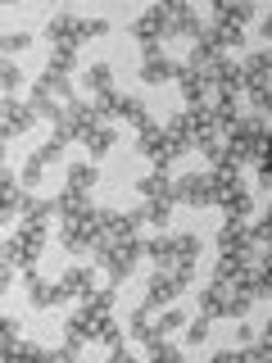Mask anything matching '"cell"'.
<instances>
[{"label":"cell","mask_w":272,"mask_h":363,"mask_svg":"<svg viewBox=\"0 0 272 363\" xmlns=\"http://www.w3.org/2000/svg\"><path fill=\"white\" fill-rule=\"evenodd\" d=\"M113 300H118V286H105V291L86 295V300L64 318V345H73L77 354H82L86 345H118L123 327L113 323Z\"/></svg>","instance_id":"cell-1"},{"label":"cell","mask_w":272,"mask_h":363,"mask_svg":"<svg viewBox=\"0 0 272 363\" xmlns=\"http://www.w3.org/2000/svg\"><path fill=\"white\" fill-rule=\"evenodd\" d=\"M209 23H200V14L181 0H164V5H150L141 18L132 23V37L141 41V50H164L168 37H186V41H200Z\"/></svg>","instance_id":"cell-2"},{"label":"cell","mask_w":272,"mask_h":363,"mask_svg":"<svg viewBox=\"0 0 272 363\" xmlns=\"http://www.w3.org/2000/svg\"><path fill=\"white\" fill-rule=\"evenodd\" d=\"M45 236H50V218H23V227L5 241V268H0V291L14 286V272L23 268H37L41 250H45Z\"/></svg>","instance_id":"cell-3"},{"label":"cell","mask_w":272,"mask_h":363,"mask_svg":"<svg viewBox=\"0 0 272 363\" xmlns=\"http://www.w3.org/2000/svg\"><path fill=\"white\" fill-rule=\"evenodd\" d=\"M254 18V0H218L209 14V28H204V45H213L218 55L227 50H241L245 41V23Z\"/></svg>","instance_id":"cell-4"},{"label":"cell","mask_w":272,"mask_h":363,"mask_svg":"<svg viewBox=\"0 0 272 363\" xmlns=\"http://www.w3.org/2000/svg\"><path fill=\"white\" fill-rule=\"evenodd\" d=\"M264 136H268V118H264V113H241L236 128L222 132V145H227V155H232V164L236 168H245V164L254 168L259 155H264Z\"/></svg>","instance_id":"cell-5"},{"label":"cell","mask_w":272,"mask_h":363,"mask_svg":"<svg viewBox=\"0 0 272 363\" xmlns=\"http://www.w3.org/2000/svg\"><path fill=\"white\" fill-rule=\"evenodd\" d=\"M145 255V241L141 236H128V241H100L91 250V264L100 272H109V286H123V281L136 272V259Z\"/></svg>","instance_id":"cell-6"},{"label":"cell","mask_w":272,"mask_h":363,"mask_svg":"<svg viewBox=\"0 0 272 363\" xmlns=\"http://www.w3.org/2000/svg\"><path fill=\"white\" fill-rule=\"evenodd\" d=\"M145 255L154 259V268H200V236L196 232H181V236L159 232L154 241H145Z\"/></svg>","instance_id":"cell-7"},{"label":"cell","mask_w":272,"mask_h":363,"mask_svg":"<svg viewBox=\"0 0 272 363\" xmlns=\"http://www.w3.org/2000/svg\"><path fill=\"white\" fill-rule=\"evenodd\" d=\"M136 155H145L154 168H173L181 155H191V145L181 141V136L168 128V123H164V128H159V123H150L145 132H136Z\"/></svg>","instance_id":"cell-8"},{"label":"cell","mask_w":272,"mask_h":363,"mask_svg":"<svg viewBox=\"0 0 272 363\" xmlns=\"http://www.w3.org/2000/svg\"><path fill=\"white\" fill-rule=\"evenodd\" d=\"M105 32H109V18H77V14H68V9L50 14V23H45L50 45H68V50H77V45L91 41V37H105Z\"/></svg>","instance_id":"cell-9"},{"label":"cell","mask_w":272,"mask_h":363,"mask_svg":"<svg viewBox=\"0 0 272 363\" xmlns=\"http://www.w3.org/2000/svg\"><path fill=\"white\" fill-rule=\"evenodd\" d=\"M196 286V268H159L154 277H150V286H145V300H141V309L145 313H159L164 304H173L181 291H191Z\"/></svg>","instance_id":"cell-10"},{"label":"cell","mask_w":272,"mask_h":363,"mask_svg":"<svg viewBox=\"0 0 272 363\" xmlns=\"http://www.w3.org/2000/svg\"><path fill=\"white\" fill-rule=\"evenodd\" d=\"M241 68H245V96L254 100V109L272 123V45L268 50H254Z\"/></svg>","instance_id":"cell-11"},{"label":"cell","mask_w":272,"mask_h":363,"mask_svg":"<svg viewBox=\"0 0 272 363\" xmlns=\"http://www.w3.org/2000/svg\"><path fill=\"white\" fill-rule=\"evenodd\" d=\"M96 105H100V113H105V118H123V123H132L136 132H145L150 128V109H145V100H136V96H128V91H105V96H96Z\"/></svg>","instance_id":"cell-12"},{"label":"cell","mask_w":272,"mask_h":363,"mask_svg":"<svg viewBox=\"0 0 272 363\" xmlns=\"http://www.w3.org/2000/svg\"><path fill=\"white\" fill-rule=\"evenodd\" d=\"M254 232L245 227V218H222V232H218V255H241V259H254Z\"/></svg>","instance_id":"cell-13"},{"label":"cell","mask_w":272,"mask_h":363,"mask_svg":"<svg viewBox=\"0 0 272 363\" xmlns=\"http://www.w3.org/2000/svg\"><path fill=\"white\" fill-rule=\"evenodd\" d=\"M32 123H37V109L23 105L18 96H5V105H0V136H5V141H14V136H23Z\"/></svg>","instance_id":"cell-14"},{"label":"cell","mask_w":272,"mask_h":363,"mask_svg":"<svg viewBox=\"0 0 272 363\" xmlns=\"http://www.w3.org/2000/svg\"><path fill=\"white\" fill-rule=\"evenodd\" d=\"M23 277H28V304L32 309H55V304L68 300L64 281H45V277H37V268H28Z\"/></svg>","instance_id":"cell-15"},{"label":"cell","mask_w":272,"mask_h":363,"mask_svg":"<svg viewBox=\"0 0 272 363\" xmlns=\"http://www.w3.org/2000/svg\"><path fill=\"white\" fill-rule=\"evenodd\" d=\"M177 86H181V100H186V109L209 105V100H213V91H209V73H200V68H191V64H181V68H177Z\"/></svg>","instance_id":"cell-16"},{"label":"cell","mask_w":272,"mask_h":363,"mask_svg":"<svg viewBox=\"0 0 272 363\" xmlns=\"http://www.w3.org/2000/svg\"><path fill=\"white\" fill-rule=\"evenodd\" d=\"M18 173H14V168H0V191H5V200H0V213H5V218H18V213H28V204H32V196H28V191H23L18 186Z\"/></svg>","instance_id":"cell-17"},{"label":"cell","mask_w":272,"mask_h":363,"mask_svg":"<svg viewBox=\"0 0 272 363\" xmlns=\"http://www.w3.org/2000/svg\"><path fill=\"white\" fill-rule=\"evenodd\" d=\"M177 68L164 50H141V82H150V86H164V82H173L177 77Z\"/></svg>","instance_id":"cell-18"},{"label":"cell","mask_w":272,"mask_h":363,"mask_svg":"<svg viewBox=\"0 0 272 363\" xmlns=\"http://www.w3.org/2000/svg\"><path fill=\"white\" fill-rule=\"evenodd\" d=\"M96 272H100L96 264H73V268H68L64 277H60L64 291H68V300H86V295H96L100 291L96 286Z\"/></svg>","instance_id":"cell-19"},{"label":"cell","mask_w":272,"mask_h":363,"mask_svg":"<svg viewBox=\"0 0 272 363\" xmlns=\"http://www.w3.org/2000/svg\"><path fill=\"white\" fill-rule=\"evenodd\" d=\"M64 150H68V145L60 141V136H50V141H45L41 150L32 155L28 164H23V186H32V182H41V173H45V168H50V164H55V159H60Z\"/></svg>","instance_id":"cell-20"},{"label":"cell","mask_w":272,"mask_h":363,"mask_svg":"<svg viewBox=\"0 0 272 363\" xmlns=\"http://www.w3.org/2000/svg\"><path fill=\"white\" fill-rule=\"evenodd\" d=\"M32 109H37V118H45L50 128H64V118H68V105H64V100H55L50 91H41L37 82H32Z\"/></svg>","instance_id":"cell-21"},{"label":"cell","mask_w":272,"mask_h":363,"mask_svg":"<svg viewBox=\"0 0 272 363\" xmlns=\"http://www.w3.org/2000/svg\"><path fill=\"white\" fill-rule=\"evenodd\" d=\"M136 191H141V200H173V177H168V168H150L136 182Z\"/></svg>","instance_id":"cell-22"},{"label":"cell","mask_w":272,"mask_h":363,"mask_svg":"<svg viewBox=\"0 0 272 363\" xmlns=\"http://www.w3.org/2000/svg\"><path fill=\"white\" fill-rule=\"evenodd\" d=\"M82 145L91 150V164H96V159H105V155L113 150V145H118V128H113V123H105V128H96V132H91Z\"/></svg>","instance_id":"cell-23"},{"label":"cell","mask_w":272,"mask_h":363,"mask_svg":"<svg viewBox=\"0 0 272 363\" xmlns=\"http://www.w3.org/2000/svg\"><path fill=\"white\" fill-rule=\"evenodd\" d=\"M37 86L50 91L55 100H64V105H73V100H77V96H73V82H68V73H50V68H45V73L37 77Z\"/></svg>","instance_id":"cell-24"},{"label":"cell","mask_w":272,"mask_h":363,"mask_svg":"<svg viewBox=\"0 0 272 363\" xmlns=\"http://www.w3.org/2000/svg\"><path fill=\"white\" fill-rule=\"evenodd\" d=\"M82 86L91 91V100L105 96V91H113V68L109 64H91L86 73H82Z\"/></svg>","instance_id":"cell-25"},{"label":"cell","mask_w":272,"mask_h":363,"mask_svg":"<svg viewBox=\"0 0 272 363\" xmlns=\"http://www.w3.org/2000/svg\"><path fill=\"white\" fill-rule=\"evenodd\" d=\"M141 204H145V223H154V227H168V218L177 209V200H141Z\"/></svg>","instance_id":"cell-26"},{"label":"cell","mask_w":272,"mask_h":363,"mask_svg":"<svg viewBox=\"0 0 272 363\" xmlns=\"http://www.w3.org/2000/svg\"><path fill=\"white\" fill-rule=\"evenodd\" d=\"M50 73H73L77 68V50H68V45H50Z\"/></svg>","instance_id":"cell-27"},{"label":"cell","mask_w":272,"mask_h":363,"mask_svg":"<svg viewBox=\"0 0 272 363\" xmlns=\"http://www.w3.org/2000/svg\"><path fill=\"white\" fill-rule=\"evenodd\" d=\"M14 350H18V323L14 318H0V354H5V363Z\"/></svg>","instance_id":"cell-28"},{"label":"cell","mask_w":272,"mask_h":363,"mask_svg":"<svg viewBox=\"0 0 272 363\" xmlns=\"http://www.w3.org/2000/svg\"><path fill=\"white\" fill-rule=\"evenodd\" d=\"M145 350H150V359H154V363H181V350H177V345H168V336L150 340Z\"/></svg>","instance_id":"cell-29"},{"label":"cell","mask_w":272,"mask_h":363,"mask_svg":"<svg viewBox=\"0 0 272 363\" xmlns=\"http://www.w3.org/2000/svg\"><path fill=\"white\" fill-rule=\"evenodd\" d=\"M23 82H28V77H23V68L14 60H5V68H0V86H5V96H18Z\"/></svg>","instance_id":"cell-30"},{"label":"cell","mask_w":272,"mask_h":363,"mask_svg":"<svg viewBox=\"0 0 272 363\" xmlns=\"http://www.w3.org/2000/svg\"><path fill=\"white\" fill-rule=\"evenodd\" d=\"M209 332H213V318L209 313H196V318H191V327H186V340H191V345H204Z\"/></svg>","instance_id":"cell-31"},{"label":"cell","mask_w":272,"mask_h":363,"mask_svg":"<svg viewBox=\"0 0 272 363\" xmlns=\"http://www.w3.org/2000/svg\"><path fill=\"white\" fill-rule=\"evenodd\" d=\"M249 232H254V241H259V245H272V204L264 209V218L249 227Z\"/></svg>","instance_id":"cell-32"},{"label":"cell","mask_w":272,"mask_h":363,"mask_svg":"<svg viewBox=\"0 0 272 363\" xmlns=\"http://www.w3.org/2000/svg\"><path fill=\"white\" fill-rule=\"evenodd\" d=\"M32 37L28 32H5V55H18V50H28Z\"/></svg>","instance_id":"cell-33"},{"label":"cell","mask_w":272,"mask_h":363,"mask_svg":"<svg viewBox=\"0 0 272 363\" xmlns=\"http://www.w3.org/2000/svg\"><path fill=\"white\" fill-rule=\"evenodd\" d=\"M254 173H259V182H264V186L272 191V155H264V159H259V164H254Z\"/></svg>","instance_id":"cell-34"},{"label":"cell","mask_w":272,"mask_h":363,"mask_svg":"<svg viewBox=\"0 0 272 363\" xmlns=\"http://www.w3.org/2000/svg\"><path fill=\"white\" fill-rule=\"evenodd\" d=\"M109 354H113V363H132V350H128V340H118V345H109Z\"/></svg>","instance_id":"cell-35"},{"label":"cell","mask_w":272,"mask_h":363,"mask_svg":"<svg viewBox=\"0 0 272 363\" xmlns=\"http://www.w3.org/2000/svg\"><path fill=\"white\" fill-rule=\"evenodd\" d=\"M254 336H259V327H249L245 318H241V327H236V340H241V345H249V340H254Z\"/></svg>","instance_id":"cell-36"},{"label":"cell","mask_w":272,"mask_h":363,"mask_svg":"<svg viewBox=\"0 0 272 363\" xmlns=\"http://www.w3.org/2000/svg\"><path fill=\"white\" fill-rule=\"evenodd\" d=\"M264 37H268V45H272V14L264 18Z\"/></svg>","instance_id":"cell-37"}]
</instances>
